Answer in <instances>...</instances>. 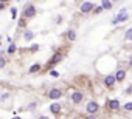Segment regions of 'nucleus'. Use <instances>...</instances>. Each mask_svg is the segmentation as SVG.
Here are the masks:
<instances>
[{"label": "nucleus", "instance_id": "obj_10", "mask_svg": "<svg viewBox=\"0 0 132 119\" xmlns=\"http://www.w3.org/2000/svg\"><path fill=\"white\" fill-rule=\"evenodd\" d=\"M124 76H126V73H124L123 70H120V71L117 73V81H123V79H124Z\"/></svg>", "mask_w": 132, "mask_h": 119}, {"label": "nucleus", "instance_id": "obj_17", "mask_svg": "<svg viewBox=\"0 0 132 119\" xmlns=\"http://www.w3.org/2000/svg\"><path fill=\"white\" fill-rule=\"evenodd\" d=\"M11 17H13V19L17 17V11H16V8H11Z\"/></svg>", "mask_w": 132, "mask_h": 119}, {"label": "nucleus", "instance_id": "obj_11", "mask_svg": "<svg viewBox=\"0 0 132 119\" xmlns=\"http://www.w3.org/2000/svg\"><path fill=\"white\" fill-rule=\"evenodd\" d=\"M103 6H104V9H110V8H112L110 0H103Z\"/></svg>", "mask_w": 132, "mask_h": 119}, {"label": "nucleus", "instance_id": "obj_15", "mask_svg": "<svg viewBox=\"0 0 132 119\" xmlns=\"http://www.w3.org/2000/svg\"><path fill=\"white\" fill-rule=\"evenodd\" d=\"M33 36H34V34H33L31 31H27V33H25V40H31Z\"/></svg>", "mask_w": 132, "mask_h": 119}, {"label": "nucleus", "instance_id": "obj_7", "mask_svg": "<svg viewBox=\"0 0 132 119\" xmlns=\"http://www.w3.org/2000/svg\"><path fill=\"white\" fill-rule=\"evenodd\" d=\"M109 105H110V108H112V110H118V108H120V102L117 101V99L110 101V104H109Z\"/></svg>", "mask_w": 132, "mask_h": 119}, {"label": "nucleus", "instance_id": "obj_12", "mask_svg": "<svg viewBox=\"0 0 132 119\" xmlns=\"http://www.w3.org/2000/svg\"><path fill=\"white\" fill-rule=\"evenodd\" d=\"M39 70H41V65L36 64V65H33V67L30 68V73H36V71H39Z\"/></svg>", "mask_w": 132, "mask_h": 119}, {"label": "nucleus", "instance_id": "obj_8", "mask_svg": "<svg viewBox=\"0 0 132 119\" xmlns=\"http://www.w3.org/2000/svg\"><path fill=\"white\" fill-rule=\"evenodd\" d=\"M67 39H68L70 42H73L75 39H76V33H75V31H68L67 33Z\"/></svg>", "mask_w": 132, "mask_h": 119}, {"label": "nucleus", "instance_id": "obj_4", "mask_svg": "<svg viewBox=\"0 0 132 119\" xmlns=\"http://www.w3.org/2000/svg\"><path fill=\"white\" fill-rule=\"evenodd\" d=\"M48 96H50L51 99H59V97L62 96V91H61V90H58V88H53V90H50Z\"/></svg>", "mask_w": 132, "mask_h": 119}, {"label": "nucleus", "instance_id": "obj_2", "mask_svg": "<svg viewBox=\"0 0 132 119\" xmlns=\"http://www.w3.org/2000/svg\"><path fill=\"white\" fill-rule=\"evenodd\" d=\"M98 104L97 102H89L87 105H86V110H87V113H90V114H93V113H97L98 111Z\"/></svg>", "mask_w": 132, "mask_h": 119}, {"label": "nucleus", "instance_id": "obj_18", "mask_svg": "<svg viewBox=\"0 0 132 119\" xmlns=\"http://www.w3.org/2000/svg\"><path fill=\"white\" fill-rule=\"evenodd\" d=\"M124 108H126L127 111H132V102H130V104H124Z\"/></svg>", "mask_w": 132, "mask_h": 119}, {"label": "nucleus", "instance_id": "obj_22", "mask_svg": "<svg viewBox=\"0 0 132 119\" xmlns=\"http://www.w3.org/2000/svg\"><path fill=\"white\" fill-rule=\"evenodd\" d=\"M2 2H6V0H2Z\"/></svg>", "mask_w": 132, "mask_h": 119}, {"label": "nucleus", "instance_id": "obj_9", "mask_svg": "<svg viewBox=\"0 0 132 119\" xmlns=\"http://www.w3.org/2000/svg\"><path fill=\"white\" fill-rule=\"evenodd\" d=\"M50 110H51L53 113H59V110H61V105H59V104H53V105L50 107Z\"/></svg>", "mask_w": 132, "mask_h": 119}, {"label": "nucleus", "instance_id": "obj_19", "mask_svg": "<svg viewBox=\"0 0 132 119\" xmlns=\"http://www.w3.org/2000/svg\"><path fill=\"white\" fill-rule=\"evenodd\" d=\"M50 73H51V76H53V77H58V76H59V73H58V71H54V70H53V71H50Z\"/></svg>", "mask_w": 132, "mask_h": 119}, {"label": "nucleus", "instance_id": "obj_21", "mask_svg": "<svg viewBox=\"0 0 132 119\" xmlns=\"http://www.w3.org/2000/svg\"><path fill=\"white\" fill-rule=\"evenodd\" d=\"M103 8H104V6H97V9H95V12H101V11H103Z\"/></svg>", "mask_w": 132, "mask_h": 119}, {"label": "nucleus", "instance_id": "obj_5", "mask_svg": "<svg viewBox=\"0 0 132 119\" xmlns=\"http://www.w3.org/2000/svg\"><path fill=\"white\" fill-rule=\"evenodd\" d=\"M115 81H117V76L109 74V76H106V79H104V84H106L107 87H112V85L115 84Z\"/></svg>", "mask_w": 132, "mask_h": 119}, {"label": "nucleus", "instance_id": "obj_13", "mask_svg": "<svg viewBox=\"0 0 132 119\" xmlns=\"http://www.w3.org/2000/svg\"><path fill=\"white\" fill-rule=\"evenodd\" d=\"M62 59V54L61 53H58V54H54V57H53V64H56V62H59Z\"/></svg>", "mask_w": 132, "mask_h": 119}, {"label": "nucleus", "instance_id": "obj_16", "mask_svg": "<svg viewBox=\"0 0 132 119\" xmlns=\"http://www.w3.org/2000/svg\"><path fill=\"white\" fill-rule=\"evenodd\" d=\"M14 51H16V45H14V43H11V45H9V48H8V53H9V54H13Z\"/></svg>", "mask_w": 132, "mask_h": 119}, {"label": "nucleus", "instance_id": "obj_3", "mask_svg": "<svg viewBox=\"0 0 132 119\" xmlns=\"http://www.w3.org/2000/svg\"><path fill=\"white\" fill-rule=\"evenodd\" d=\"M92 9H93V3H90V2H86V3L81 5V12H82V14H87V12H90Z\"/></svg>", "mask_w": 132, "mask_h": 119}, {"label": "nucleus", "instance_id": "obj_14", "mask_svg": "<svg viewBox=\"0 0 132 119\" xmlns=\"http://www.w3.org/2000/svg\"><path fill=\"white\" fill-rule=\"evenodd\" d=\"M124 39H126V40H132V28L126 31V36H124Z\"/></svg>", "mask_w": 132, "mask_h": 119}, {"label": "nucleus", "instance_id": "obj_20", "mask_svg": "<svg viewBox=\"0 0 132 119\" xmlns=\"http://www.w3.org/2000/svg\"><path fill=\"white\" fill-rule=\"evenodd\" d=\"M31 50L33 51H37V50H39V45H31Z\"/></svg>", "mask_w": 132, "mask_h": 119}, {"label": "nucleus", "instance_id": "obj_6", "mask_svg": "<svg viewBox=\"0 0 132 119\" xmlns=\"http://www.w3.org/2000/svg\"><path fill=\"white\" fill-rule=\"evenodd\" d=\"M71 101H73L75 104H79V102L82 101V93H79V91H75V93L71 94Z\"/></svg>", "mask_w": 132, "mask_h": 119}, {"label": "nucleus", "instance_id": "obj_1", "mask_svg": "<svg viewBox=\"0 0 132 119\" xmlns=\"http://www.w3.org/2000/svg\"><path fill=\"white\" fill-rule=\"evenodd\" d=\"M36 16V8L33 6V5H28L25 9H23V17H34Z\"/></svg>", "mask_w": 132, "mask_h": 119}]
</instances>
